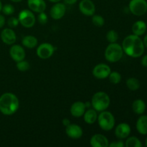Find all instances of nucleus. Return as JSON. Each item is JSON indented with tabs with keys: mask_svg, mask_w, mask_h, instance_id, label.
I'll use <instances>...</instances> for the list:
<instances>
[{
	"mask_svg": "<svg viewBox=\"0 0 147 147\" xmlns=\"http://www.w3.org/2000/svg\"><path fill=\"white\" fill-rule=\"evenodd\" d=\"M122 48L123 53L134 58L141 57L144 53L143 41L136 34H130L125 37L122 42Z\"/></svg>",
	"mask_w": 147,
	"mask_h": 147,
	"instance_id": "1",
	"label": "nucleus"
},
{
	"mask_svg": "<svg viewBox=\"0 0 147 147\" xmlns=\"http://www.w3.org/2000/svg\"><path fill=\"white\" fill-rule=\"evenodd\" d=\"M20 107V101L15 94L4 93L0 96V112L5 116L14 114Z\"/></svg>",
	"mask_w": 147,
	"mask_h": 147,
	"instance_id": "2",
	"label": "nucleus"
},
{
	"mask_svg": "<svg viewBox=\"0 0 147 147\" xmlns=\"http://www.w3.org/2000/svg\"><path fill=\"white\" fill-rule=\"evenodd\" d=\"M91 106L96 111H106L110 106L111 99L109 95L103 91L95 93L91 99Z\"/></svg>",
	"mask_w": 147,
	"mask_h": 147,
	"instance_id": "3",
	"label": "nucleus"
},
{
	"mask_svg": "<svg viewBox=\"0 0 147 147\" xmlns=\"http://www.w3.org/2000/svg\"><path fill=\"white\" fill-rule=\"evenodd\" d=\"M123 50L122 46L117 42L110 43L105 50V58L110 63H117L122 58Z\"/></svg>",
	"mask_w": 147,
	"mask_h": 147,
	"instance_id": "4",
	"label": "nucleus"
},
{
	"mask_svg": "<svg viewBox=\"0 0 147 147\" xmlns=\"http://www.w3.org/2000/svg\"><path fill=\"white\" fill-rule=\"evenodd\" d=\"M98 123L102 130L109 131L112 130L115 126V117L110 111H103L98 115Z\"/></svg>",
	"mask_w": 147,
	"mask_h": 147,
	"instance_id": "5",
	"label": "nucleus"
},
{
	"mask_svg": "<svg viewBox=\"0 0 147 147\" xmlns=\"http://www.w3.org/2000/svg\"><path fill=\"white\" fill-rule=\"evenodd\" d=\"M20 24L24 28H32L36 22V18L33 11L30 9H23L18 16Z\"/></svg>",
	"mask_w": 147,
	"mask_h": 147,
	"instance_id": "6",
	"label": "nucleus"
},
{
	"mask_svg": "<svg viewBox=\"0 0 147 147\" xmlns=\"http://www.w3.org/2000/svg\"><path fill=\"white\" fill-rule=\"evenodd\" d=\"M129 9L134 15L140 17L147 11V1L146 0H131Z\"/></svg>",
	"mask_w": 147,
	"mask_h": 147,
	"instance_id": "7",
	"label": "nucleus"
},
{
	"mask_svg": "<svg viewBox=\"0 0 147 147\" xmlns=\"http://www.w3.org/2000/svg\"><path fill=\"white\" fill-rule=\"evenodd\" d=\"M55 51V47L52 44L44 42L40 44L36 50L37 55L41 59H48L53 56Z\"/></svg>",
	"mask_w": 147,
	"mask_h": 147,
	"instance_id": "8",
	"label": "nucleus"
},
{
	"mask_svg": "<svg viewBox=\"0 0 147 147\" xmlns=\"http://www.w3.org/2000/svg\"><path fill=\"white\" fill-rule=\"evenodd\" d=\"M111 72L110 67L105 63L98 64L93 67V76L98 80H103L109 77V74Z\"/></svg>",
	"mask_w": 147,
	"mask_h": 147,
	"instance_id": "9",
	"label": "nucleus"
},
{
	"mask_svg": "<svg viewBox=\"0 0 147 147\" xmlns=\"http://www.w3.org/2000/svg\"><path fill=\"white\" fill-rule=\"evenodd\" d=\"M79 10L87 17H92L96 13V6L91 0H81L79 3Z\"/></svg>",
	"mask_w": 147,
	"mask_h": 147,
	"instance_id": "10",
	"label": "nucleus"
},
{
	"mask_svg": "<svg viewBox=\"0 0 147 147\" xmlns=\"http://www.w3.org/2000/svg\"><path fill=\"white\" fill-rule=\"evenodd\" d=\"M66 13V6L64 3L57 2L51 7L50 11V17L53 20H58L63 18Z\"/></svg>",
	"mask_w": 147,
	"mask_h": 147,
	"instance_id": "11",
	"label": "nucleus"
},
{
	"mask_svg": "<svg viewBox=\"0 0 147 147\" xmlns=\"http://www.w3.org/2000/svg\"><path fill=\"white\" fill-rule=\"evenodd\" d=\"M10 57L16 63L21 60H24L25 58V50L20 45H13L9 50Z\"/></svg>",
	"mask_w": 147,
	"mask_h": 147,
	"instance_id": "12",
	"label": "nucleus"
},
{
	"mask_svg": "<svg viewBox=\"0 0 147 147\" xmlns=\"http://www.w3.org/2000/svg\"><path fill=\"white\" fill-rule=\"evenodd\" d=\"M65 134L70 139H78L83 136V131L78 125L76 123H70L65 127Z\"/></svg>",
	"mask_w": 147,
	"mask_h": 147,
	"instance_id": "13",
	"label": "nucleus"
},
{
	"mask_svg": "<svg viewBox=\"0 0 147 147\" xmlns=\"http://www.w3.org/2000/svg\"><path fill=\"white\" fill-rule=\"evenodd\" d=\"M1 39L3 42L8 45L15 43L17 40V35L11 28H5L1 31Z\"/></svg>",
	"mask_w": 147,
	"mask_h": 147,
	"instance_id": "14",
	"label": "nucleus"
},
{
	"mask_svg": "<svg viewBox=\"0 0 147 147\" xmlns=\"http://www.w3.org/2000/svg\"><path fill=\"white\" fill-rule=\"evenodd\" d=\"M90 144L93 147H108L109 145V141L104 135L96 134L91 137Z\"/></svg>",
	"mask_w": 147,
	"mask_h": 147,
	"instance_id": "15",
	"label": "nucleus"
},
{
	"mask_svg": "<svg viewBox=\"0 0 147 147\" xmlns=\"http://www.w3.org/2000/svg\"><path fill=\"white\" fill-rule=\"evenodd\" d=\"M131 134V127L128 123H121L115 129V135L119 139H126Z\"/></svg>",
	"mask_w": 147,
	"mask_h": 147,
	"instance_id": "16",
	"label": "nucleus"
},
{
	"mask_svg": "<svg viewBox=\"0 0 147 147\" xmlns=\"http://www.w3.org/2000/svg\"><path fill=\"white\" fill-rule=\"evenodd\" d=\"M27 5L31 11L38 14L45 11L47 7L44 0H27Z\"/></svg>",
	"mask_w": 147,
	"mask_h": 147,
	"instance_id": "17",
	"label": "nucleus"
},
{
	"mask_svg": "<svg viewBox=\"0 0 147 147\" xmlns=\"http://www.w3.org/2000/svg\"><path fill=\"white\" fill-rule=\"evenodd\" d=\"M86 105L82 101H76L72 104L70 107V114L76 118H80L83 116L86 111Z\"/></svg>",
	"mask_w": 147,
	"mask_h": 147,
	"instance_id": "18",
	"label": "nucleus"
},
{
	"mask_svg": "<svg viewBox=\"0 0 147 147\" xmlns=\"http://www.w3.org/2000/svg\"><path fill=\"white\" fill-rule=\"evenodd\" d=\"M146 24L144 21L139 20L136 22L134 23L132 26V32L134 34H136L137 36L143 35L146 31Z\"/></svg>",
	"mask_w": 147,
	"mask_h": 147,
	"instance_id": "19",
	"label": "nucleus"
},
{
	"mask_svg": "<svg viewBox=\"0 0 147 147\" xmlns=\"http://www.w3.org/2000/svg\"><path fill=\"white\" fill-rule=\"evenodd\" d=\"M98 119V113L95 109H88L83 114V120L88 124H93Z\"/></svg>",
	"mask_w": 147,
	"mask_h": 147,
	"instance_id": "20",
	"label": "nucleus"
},
{
	"mask_svg": "<svg viewBox=\"0 0 147 147\" xmlns=\"http://www.w3.org/2000/svg\"><path fill=\"white\" fill-rule=\"evenodd\" d=\"M136 130L142 135L147 134V116H140L136 121Z\"/></svg>",
	"mask_w": 147,
	"mask_h": 147,
	"instance_id": "21",
	"label": "nucleus"
},
{
	"mask_svg": "<svg viewBox=\"0 0 147 147\" xmlns=\"http://www.w3.org/2000/svg\"><path fill=\"white\" fill-rule=\"evenodd\" d=\"M132 109L136 114H143L146 110V103L142 99H136L132 103Z\"/></svg>",
	"mask_w": 147,
	"mask_h": 147,
	"instance_id": "22",
	"label": "nucleus"
},
{
	"mask_svg": "<svg viewBox=\"0 0 147 147\" xmlns=\"http://www.w3.org/2000/svg\"><path fill=\"white\" fill-rule=\"evenodd\" d=\"M38 40L34 36L27 35L23 37L22 40V44L23 46L29 49H32L37 45Z\"/></svg>",
	"mask_w": 147,
	"mask_h": 147,
	"instance_id": "23",
	"label": "nucleus"
},
{
	"mask_svg": "<svg viewBox=\"0 0 147 147\" xmlns=\"http://www.w3.org/2000/svg\"><path fill=\"white\" fill-rule=\"evenodd\" d=\"M126 86L130 90L135 91L140 88V82L136 78H129L126 80Z\"/></svg>",
	"mask_w": 147,
	"mask_h": 147,
	"instance_id": "24",
	"label": "nucleus"
},
{
	"mask_svg": "<svg viewBox=\"0 0 147 147\" xmlns=\"http://www.w3.org/2000/svg\"><path fill=\"white\" fill-rule=\"evenodd\" d=\"M126 147H142V144L141 141L136 136H128L125 143Z\"/></svg>",
	"mask_w": 147,
	"mask_h": 147,
	"instance_id": "25",
	"label": "nucleus"
},
{
	"mask_svg": "<svg viewBox=\"0 0 147 147\" xmlns=\"http://www.w3.org/2000/svg\"><path fill=\"white\" fill-rule=\"evenodd\" d=\"M109 81L112 83V84H119L121 80V76L120 73L117 71H113L111 72V73L109 76Z\"/></svg>",
	"mask_w": 147,
	"mask_h": 147,
	"instance_id": "26",
	"label": "nucleus"
},
{
	"mask_svg": "<svg viewBox=\"0 0 147 147\" xmlns=\"http://www.w3.org/2000/svg\"><path fill=\"white\" fill-rule=\"evenodd\" d=\"M106 40L109 43H114L119 40V34L113 30H109L106 34Z\"/></svg>",
	"mask_w": 147,
	"mask_h": 147,
	"instance_id": "27",
	"label": "nucleus"
},
{
	"mask_svg": "<svg viewBox=\"0 0 147 147\" xmlns=\"http://www.w3.org/2000/svg\"><path fill=\"white\" fill-rule=\"evenodd\" d=\"M92 22L96 27H101L104 25L105 20L102 16L99 14H93L92 16Z\"/></svg>",
	"mask_w": 147,
	"mask_h": 147,
	"instance_id": "28",
	"label": "nucleus"
},
{
	"mask_svg": "<svg viewBox=\"0 0 147 147\" xmlns=\"http://www.w3.org/2000/svg\"><path fill=\"white\" fill-rule=\"evenodd\" d=\"M17 70L21 72H25L30 68V64L27 60H21L17 63Z\"/></svg>",
	"mask_w": 147,
	"mask_h": 147,
	"instance_id": "29",
	"label": "nucleus"
},
{
	"mask_svg": "<svg viewBox=\"0 0 147 147\" xmlns=\"http://www.w3.org/2000/svg\"><path fill=\"white\" fill-rule=\"evenodd\" d=\"M14 11L15 9H14V6L10 4H5L4 6H3L2 9H1V11L5 15H11L12 14H14Z\"/></svg>",
	"mask_w": 147,
	"mask_h": 147,
	"instance_id": "30",
	"label": "nucleus"
},
{
	"mask_svg": "<svg viewBox=\"0 0 147 147\" xmlns=\"http://www.w3.org/2000/svg\"><path fill=\"white\" fill-rule=\"evenodd\" d=\"M19 24H20V22H19L18 18H16L14 17H11L8 19V21H7V24H8L9 27L11 29L17 27Z\"/></svg>",
	"mask_w": 147,
	"mask_h": 147,
	"instance_id": "31",
	"label": "nucleus"
},
{
	"mask_svg": "<svg viewBox=\"0 0 147 147\" xmlns=\"http://www.w3.org/2000/svg\"><path fill=\"white\" fill-rule=\"evenodd\" d=\"M37 21L41 24H45L47 22V21H48V17L45 13V11L39 13L38 16H37Z\"/></svg>",
	"mask_w": 147,
	"mask_h": 147,
	"instance_id": "32",
	"label": "nucleus"
},
{
	"mask_svg": "<svg viewBox=\"0 0 147 147\" xmlns=\"http://www.w3.org/2000/svg\"><path fill=\"white\" fill-rule=\"evenodd\" d=\"M125 146V144L123 143V141H121V139L118 141H114V142H112L111 143L109 144V147H123Z\"/></svg>",
	"mask_w": 147,
	"mask_h": 147,
	"instance_id": "33",
	"label": "nucleus"
},
{
	"mask_svg": "<svg viewBox=\"0 0 147 147\" xmlns=\"http://www.w3.org/2000/svg\"><path fill=\"white\" fill-rule=\"evenodd\" d=\"M5 17L3 15H1V14H0V29L2 28V27H4V24H5Z\"/></svg>",
	"mask_w": 147,
	"mask_h": 147,
	"instance_id": "34",
	"label": "nucleus"
},
{
	"mask_svg": "<svg viewBox=\"0 0 147 147\" xmlns=\"http://www.w3.org/2000/svg\"><path fill=\"white\" fill-rule=\"evenodd\" d=\"M65 4L67 5H73L78 1V0H63Z\"/></svg>",
	"mask_w": 147,
	"mask_h": 147,
	"instance_id": "35",
	"label": "nucleus"
},
{
	"mask_svg": "<svg viewBox=\"0 0 147 147\" xmlns=\"http://www.w3.org/2000/svg\"><path fill=\"white\" fill-rule=\"evenodd\" d=\"M62 123H63V126H64L65 127H66V126H67L68 125H70V123H71V122H70V121L68 119L65 118V119H63V121H62Z\"/></svg>",
	"mask_w": 147,
	"mask_h": 147,
	"instance_id": "36",
	"label": "nucleus"
},
{
	"mask_svg": "<svg viewBox=\"0 0 147 147\" xmlns=\"http://www.w3.org/2000/svg\"><path fill=\"white\" fill-rule=\"evenodd\" d=\"M142 65L144 67H147V55L144 56L142 59Z\"/></svg>",
	"mask_w": 147,
	"mask_h": 147,
	"instance_id": "37",
	"label": "nucleus"
},
{
	"mask_svg": "<svg viewBox=\"0 0 147 147\" xmlns=\"http://www.w3.org/2000/svg\"><path fill=\"white\" fill-rule=\"evenodd\" d=\"M143 42H144V47H146L147 48V34L145 36L144 38Z\"/></svg>",
	"mask_w": 147,
	"mask_h": 147,
	"instance_id": "38",
	"label": "nucleus"
},
{
	"mask_svg": "<svg viewBox=\"0 0 147 147\" xmlns=\"http://www.w3.org/2000/svg\"><path fill=\"white\" fill-rule=\"evenodd\" d=\"M85 105H86V108H90L91 106V102L90 101H87L85 103Z\"/></svg>",
	"mask_w": 147,
	"mask_h": 147,
	"instance_id": "39",
	"label": "nucleus"
},
{
	"mask_svg": "<svg viewBox=\"0 0 147 147\" xmlns=\"http://www.w3.org/2000/svg\"><path fill=\"white\" fill-rule=\"evenodd\" d=\"M48 1H51V2L53 3H57V2H59V1H60L61 0H48Z\"/></svg>",
	"mask_w": 147,
	"mask_h": 147,
	"instance_id": "40",
	"label": "nucleus"
},
{
	"mask_svg": "<svg viewBox=\"0 0 147 147\" xmlns=\"http://www.w3.org/2000/svg\"><path fill=\"white\" fill-rule=\"evenodd\" d=\"M11 1H13V2H20V1H22V0H11Z\"/></svg>",
	"mask_w": 147,
	"mask_h": 147,
	"instance_id": "41",
	"label": "nucleus"
},
{
	"mask_svg": "<svg viewBox=\"0 0 147 147\" xmlns=\"http://www.w3.org/2000/svg\"><path fill=\"white\" fill-rule=\"evenodd\" d=\"M2 3H1V0H0V11H1V9H2Z\"/></svg>",
	"mask_w": 147,
	"mask_h": 147,
	"instance_id": "42",
	"label": "nucleus"
},
{
	"mask_svg": "<svg viewBox=\"0 0 147 147\" xmlns=\"http://www.w3.org/2000/svg\"><path fill=\"white\" fill-rule=\"evenodd\" d=\"M145 143H146V146H147V137H146V142H145Z\"/></svg>",
	"mask_w": 147,
	"mask_h": 147,
	"instance_id": "43",
	"label": "nucleus"
}]
</instances>
